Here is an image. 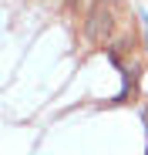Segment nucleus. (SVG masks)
Segmentation results:
<instances>
[{
  "mask_svg": "<svg viewBox=\"0 0 148 155\" xmlns=\"http://www.w3.org/2000/svg\"><path fill=\"white\" fill-rule=\"evenodd\" d=\"M111 31H114V14L105 4H94L88 20H84V37L94 41V44H101L105 37H111Z\"/></svg>",
  "mask_w": 148,
  "mask_h": 155,
  "instance_id": "nucleus-1",
  "label": "nucleus"
},
{
  "mask_svg": "<svg viewBox=\"0 0 148 155\" xmlns=\"http://www.w3.org/2000/svg\"><path fill=\"white\" fill-rule=\"evenodd\" d=\"M145 44H148V27H145Z\"/></svg>",
  "mask_w": 148,
  "mask_h": 155,
  "instance_id": "nucleus-2",
  "label": "nucleus"
}]
</instances>
